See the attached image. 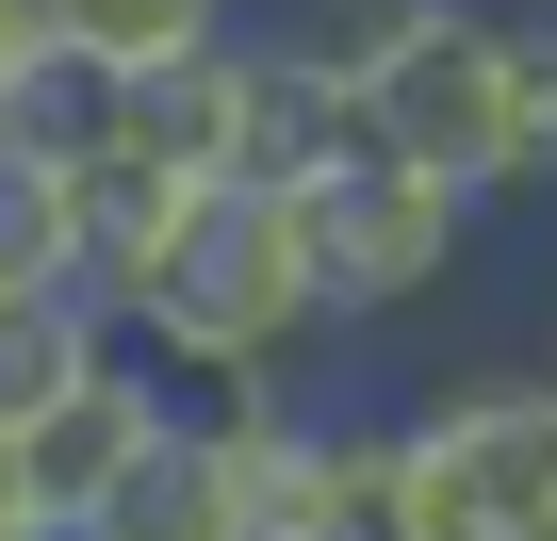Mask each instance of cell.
<instances>
[{"instance_id": "obj_10", "label": "cell", "mask_w": 557, "mask_h": 541, "mask_svg": "<svg viewBox=\"0 0 557 541\" xmlns=\"http://www.w3.org/2000/svg\"><path fill=\"white\" fill-rule=\"evenodd\" d=\"M115 361H132V345H115L83 296H0V443H34V427H50L66 394H99Z\"/></svg>"}, {"instance_id": "obj_7", "label": "cell", "mask_w": 557, "mask_h": 541, "mask_svg": "<svg viewBox=\"0 0 557 541\" xmlns=\"http://www.w3.org/2000/svg\"><path fill=\"white\" fill-rule=\"evenodd\" d=\"M0 148L50 164V181H99V164L132 148V66H99V50L34 34L17 66H0Z\"/></svg>"}, {"instance_id": "obj_15", "label": "cell", "mask_w": 557, "mask_h": 541, "mask_svg": "<svg viewBox=\"0 0 557 541\" xmlns=\"http://www.w3.org/2000/svg\"><path fill=\"white\" fill-rule=\"evenodd\" d=\"M34 34H50V0H0V66H17V50H34Z\"/></svg>"}, {"instance_id": "obj_1", "label": "cell", "mask_w": 557, "mask_h": 541, "mask_svg": "<svg viewBox=\"0 0 557 541\" xmlns=\"http://www.w3.org/2000/svg\"><path fill=\"white\" fill-rule=\"evenodd\" d=\"M329 345V280H312V213L278 197V181H197L181 246H164V280L132 312V361L181 378L197 410L230 394H296Z\"/></svg>"}, {"instance_id": "obj_11", "label": "cell", "mask_w": 557, "mask_h": 541, "mask_svg": "<svg viewBox=\"0 0 557 541\" xmlns=\"http://www.w3.org/2000/svg\"><path fill=\"white\" fill-rule=\"evenodd\" d=\"M99 541H246V492H230V443H213V410L99 508Z\"/></svg>"}, {"instance_id": "obj_13", "label": "cell", "mask_w": 557, "mask_h": 541, "mask_svg": "<svg viewBox=\"0 0 557 541\" xmlns=\"http://www.w3.org/2000/svg\"><path fill=\"white\" fill-rule=\"evenodd\" d=\"M0 296H83V181L0 148Z\"/></svg>"}, {"instance_id": "obj_14", "label": "cell", "mask_w": 557, "mask_h": 541, "mask_svg": "<svg viewBox=\"0 0 557 541\" xmlns=\"http://www.w3.org/2000/svg\"><path fill=\"white\" fill-rule=\"evenodd\" d=\"M0 541H34V476H17V443H0Z\"/></svg>"}, {"instance_id": "obj_16", "label": "cell", "mask_w": 557, "mask_h": 541, "mask_svg": "<svg viewBox=\"0 0 557 541\" xmlns=\"http://www.w3.org/2000/svg\"><path fill=\"white\" fill-rule=\"evenodd\" d=\"M50 541H99V525H50Z\"/></svg>"}, {"instance_id": "obj_3", "label": "cell", "mask_w": 557, "mask_h": 541, "mask_svg": "<svg viewBox=\"0 0 557 541\" xmlns=\"http://www.w3.org/2000/svg\"><path fill=\"white\" fill-rule=\"evenodd\" d=\"M394 476L410 541H557V361H492L394 410Z\"/></svg>"}, {"instance_id": "obj_6", "label": "cell", "mask_w": 557, "mask_h": 541, "mask_svg": "<svg viewBox=\"0 0 557 541\" xmlns=\"http://www.w3.org/2000/svg\"><path fill=\"white\" fill-rule=\"evenodd\" d=\"M329 164H361V66L278 17V34H246V181L312 197Z\"/></svg>"}, {"instance_id": "obj_5", "label": "cell", "mask_w": 557, "mask_h": 541, "mask_svg": "<svg viewBox=\"0 0 557 541\" xmlns=\"http://www.w3.org/2000/svg\"><path fill=\"white\" fill-rule=\"evenodd\" d=\"M181 427H197V394H181V378H148V361H115L99 394H66V410L17 443V476H34V541H50V525H99V508H115Z\"/></svg>"}, {"instance_id": "obj_9", "label": "cell", "mask_w": 557, "mask_h": 541, "mask_svg": "<svg viewBox=\"0 0 557 541\" xmlns=\"http://www.w3.org/2000/svg\"><path fill=\"white\" fill-rule=\"evenodd\" d=\"M181 213H197V181H148V164H99V181H83V312H99L115 345H132V312H148V280H164Z\"/></svg>"}, {"instance_id": "obj_2", "label": "cell", "mask_w": 557, "mask_h": 541, "mask_svg": "<svg viewBox=\"0 0 557 541\" xmlns=\"http://www.w3.org/2000/svg\"><path fill=\"white\" fill-rule=\"evenodd\" d=\"M361 148L443 181V197H541V115H524V17L492 0H426L361 50Z\"/></svg>"}, {"instance_id": "obj_8", "label": "cell", "mask_w": 557, "mask_h": 541, "mask_svg": "<svg viewBox=\"0 0 557 541\" xmlns=\"http://www.w3.org/2000/svg\"><path fill=\"white\" fill-rule=\"evenodd\" d=\"M115 164H148V181H246V34L197 50V66H148Z\"/></svg>"}, {"instance_id": "obj_12", "label": "cell", "mask_w": 557, "mask_h": 541, "mask_svg": "<svg viewBox=\"0 0 557 541\" xmlns=\"http://www.w3.org/2000/svg\"><path fill=\"white\" fill-rule=\"evenodd\" d=\"M50 34L148 83V66H197V50H230V34H246V0H50Z\"/></svg>"}, {"instance_id": "obj_4", "label": "cell", "mask_w": 557, "mask_h": 541, "mask_svg": "<svg viewBox=\"0 0 557 541\" xmlns=\"http://www.w3.org/2000/svg\"><path fill=\"white\" fill-rule=\"evenodd\" d=\"M296 213H312L329 329H361V345H377V329H410V312L459 280V262H475V197H443V181H410V164H377V148H361V164H329Z\"/></svg>"}]
</instances>
